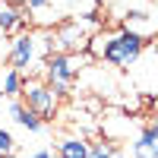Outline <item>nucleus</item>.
Instances as JSON below:
<instances>
[{
  "mask_svg": "<svg viewBox=\"0 0 158 158\" xmlns=\"http://www.w3.org/2000/svg\"><path fill=\"white\" fill-rule=\"evenodd\" d=\"M142 48H146V38L120 29V32H98L89 44V54L111 63V67H130L142 54Z\"/></svg>",
  "mask_w": 158,
  "mask_h": 158,
  "instance_id": "nucleus-1",
  "label": "nucleus"
},
{
  "mask_svg": "<svg viewBox=\"0 0 158 158\" xmlns=\"http://www.w3.org/2000/svg\"><path fill=\"white\" fill-rule=\"evenodd\" d=\"M98 35V19H92V16H76L70 22H63L57 35H54V41L60 48V54H89V44H92V38Z\"/></svg>",
  "mask_w": 158,
  "mask_h": 158,
  "instance_id": "nucleus-2",
  "label": "nucleus"
},
{
  "mask_svg": "<svg viewBox=\"0 0 158 158\" xmlns=\"http://www.w3.org/2000/svg\"><path fill=\"white\" fill-rule=\"evenodd\" d=\"M22 104L29 111H35L41 120H54V114H57V95L51 92L48 82H41V79H25V85H22Z\"/></svg>",
  "mask_w": 158,
  "mask_h": 158,
  "instance_id": "nucleus-3",
  "label": "nucleus"
},
{
  "mask_svg": "<svg viewBox=\"0 0 158 158\" xmlns=\"http://www.w3.org/2000/svg\"><path fill=\"white\" fill-rule=\"evenodd\" d=\"M76 60H85V57H76V54H54V57H48V63H44L48 85H51V92H54L57 98L67 95L70 82L76 79V73H79Z\"/></svg>",
  "mask_w": 158,
  "mask_h": 158,
  "instance_id": "nucleus-4",
  "label": "nucleus"
},
{
  "mask_svg": "<svg viewBox=\"0 0 158 158\" xmlns=\"http://www.w3.org/2000/svg\"><path fill=\"white\" fill-rule=\"evenodd\" d=\"M133 158H158V117L139 130L133 142Z\"/></svg>",
  "mask_w": 158,
  "mask_h": 158,
  "instance_id": "nucleus-5",
  "label": "nucleus"
},
{
  "mask_svg": "<svg viewBox=\"0 0 158 158\" xmlns=\"http://www.w3.org/2000/svg\"><path fill=\"white\" fill-rule=\"evenodd\" d=\"M123 29L127 32H133L139 38H146L149 32H158V22L152 19V13L149 10H139V6H130L123 13Z\"/></svg>",
  "mask_w": 158,
  "mask_h": 158,
  "instance_id": "nucleus-6",
  "label": "nucleus"
},
{
  "mask_svg": "<svg viewBox=\"0 0 158 158\" xmlns=\"http://www.w3.org/2000/svg\"><path fill=\"white\" fill-rule=\"evenodd\" d=\"M0 32L3 35H10V32L25 35V16L19 13V6L10 3V0H0Z\"/></svg>",
  "mask_w": 158,
  "mask_h": 158,
  "instance_id": "nucleus-7",
  "label": "nucleus"
},
{
  "mask_svg": "<svg viewBox=\"0 0 158 158\" xmlns=\"http://www.w3.org/2000/svg\"><path fill=\"white\" fill-rule=\"evenodd\" d=\"M10 114H13V120H16L19 127H25L29 133H38V130L44 127V120H41L35 111H29L22 101H13V104H10Z\"/></svg>",
  "mask_w": 158,
  "mask_h": 158,
  "instance_id": "nucleus-8",
  "label": "nucleus"
},
{
  "mask_svg": "<svg viewBox=\"0 0 158 158\" xmlns=\"http://www.w3.org/2000/svg\"><path fill=\"white\" fill-rule=\"evenodd\" d=\"M22 85H25V76L19 70L6 67L3 76H0V98H16V95H22Z\"/></svg>",
  "mask_w": 158,
  "mask_h": 158,
  "instance_id": "nucleus-9",
  "label": "nucleus"
},
{
  "mask_svg": "<svg viewBox=\"0 0 158 158\" xmlns=\"http://www.w3.org/2000/svg\"><path fill=\"white\" fill-rule=\"evenodd\" d=\"M57 152L60 158H89V142L82 136H67L57 142Z\"/></svg>",
  "mask_w": 158,
  "mask_h": 158,
  "instance_id": "nucleus-10",
  "label": "nucleus"
},
{
  "mask_svg": "<svg viewBox=\"0 0 158 158\" xmlns=\"http://www.w3.org/2000/svg\"><path fill=\"white\" fill-rule=\"evenodd\" d=\"M89 158H123V149L117 142H89Z\"/></svg>",
  "mask_w": 158,
  "mask_h": 158,
  "instance_id": "nucleus-11",
  "label": "nucleus"
},
{
  "mask_svg": "<svg viewBox=\"0 0 158 158\" xmlns=\"http://www.w3.org/2000/svg\"><path fill=\"white\" fill-rule=\"evenodd\" d=\"M13 152H16V139H13L10 130L0 127V158H6V155H13Z\"/></svg>",
  "mask_w": 158,
  "mask_h": 158,
  "instance_id": "nucleus-12",
  "label": "nucleus"
},
{
  "mask_svg": "<svg viewBox=\"0 0 158 158\" xmlns=\"http://www.w3.org/2000/svg\"><path fill=\"white\" fill-rule=\"evenodd\" d=\"M48 3H51V0H25V6H29V10H35V13L48 10Z\"/></svg>",
  "mask_w": 158,
  "mask_h": 158,
  "instance_id": "nucleus-13",
  "label": "nucleus"
},
{
  "mask_svg": "<svg viewBox=\"0 0 158 158\" xmlns=\"http://www.w3.org/2000/svg\"><path fill=\"white\" fill-rule=\"evenodd\" d=\"M29 158H51V152H48V149H38V152H32Z\"/></svg>",
  "mask_w": 158,
  "mask_h": 158,
  "instance_id": "nucleus-14",
  "label": "nucleus"
},
{
  "mask_svg": "<svg viewBox=\"0 0 158 158\" xmlns=\"http://www.w3.org/2000/svg\"><path fill=\"white\" fill-rule=\"evenodd\" d=\"M149 54H152V60H158V41L152 44V51H149Z\"/></svg>",
  "mask_w": 158,
  "mask_h": 158,
  "instance_id": "nucleus-15",
  "label": "nucleus"
},
{
  "mask_svg": "<svg viewBox=\"0 0 158 158\" xmlns=\"http://www.w3.org/2000/svg\"><path fill=\"white\" fill-rule=\"evenodd\" d=\"M6 158H16V155H6Z\"/></svg>",
  "mask_w": 158,
  "mask_h": 158,
  "instance_id": "nucleus-16",
  "label": "nucleus"
},
{
  "mask_svg": "<svg viewBox=\"0 0 158 158\" xmlns=\"http://www.w3.org/2000/svg\"><path fill=\"white\" fill-rule=\"evenodd\" d=\"M155 6H158V0H155Z\"/></svg>",
  "mask_w": 158,
  "mask_h": 158,
  "instance_id": "nucleus-17",
  "label": "nucleus"
},
{
  "mask_svg": "<svg viewBox=\"0 0 158 158\" xmlns=\"http://www.w3.org/2000/svg\"><path fill=\"white\" fill-rule=\"evenodd\" d=\"M155 108H158V101H155Z\"/></svg>",
  "mask_w": 158,
  "mask_h": 158,
  "instance_id": "nucleus-18",
  "label": "nucleus"
}]
</instances>
